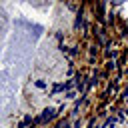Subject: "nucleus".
Here are the masks:
<instances>
[{
  "mask_svg": "<svg viewBox=\"0 0 128 128\" xmlns=\"http://www.w3.org/2000/svg\"><path fill=\"white\" fill-rule=\"evenodd\" d=\"M56 116V112L52 110V108H48V110H44V114L40 116V122H44V120H50V118H54Z\"/></svg>",
  "mask_w": 128,
  "mask_h": 128,
  "instance_id": "nucleus-1",
  "label": "nucleus"
}]
</instances>
